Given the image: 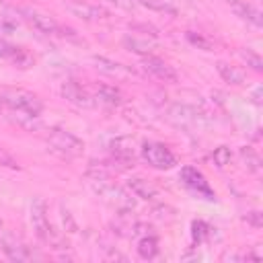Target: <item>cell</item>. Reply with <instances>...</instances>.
I'll return each instance as SVG.
<instances>
[{
  "label": "cell",
  "mask_w": 263,
  "mask_h": 263,
  "mask_svg": "<svg viewBox=\"0 0 263 263\" xmlns=\"http://www.w3.org/2000/svg\"><path fill=\"white\" fill-rule=\"evenodd\" d=\"M142 68L158 80H164V82H177L179 80L175 68L171 64H166L164 60L156 58V55H144L142 58Z\"/></svg>",
  "instance_id": "cell-10"
},
{
  "label": "cell",
  "mask_w": 263,
  "mask_h": 263,
  "mask_svg": "<svg viewBox=\"0 0 263 263\" xmlns=\"http://www.w3.org/2000/svg\"><path fill=\"white\" fill-rule=\"evenodd\" d=\"M179 179H181V183H183L187 189H191L193 193H197V195H201V197H205V199H214V197H216V195H214V189H212L210 183H208V179H205L203 173L197 171L195 166H191V164L183 166L181 173H179Z\"/></svg>",
  "instance_id": "cell-8"
},
{
  "label": "cell",
  "mask_w": 263,
  "mask_h": 263,
  "mask_svg": "<svg viewBox=\"0 0 263 263\" xmlns=\"http://www.w3.org/2000/svg\"><path fill=\"white\" fill-rule=\"evenodd\" d=\"M88 183L92 185L95 193H97L99 197H103L107 203H111L117 212H132V210L136 208L132 195H129L125 189H121L119 185L111 183V181L107 179V175H103V173H97V175H95L92 171H88Z\"/></svg>",
  "instance_id": "cell-1"
},
{
  "label": "cell",
  "mask_w": 263,
  "mask_h": 263,
  "mask_svg": "<svg viewBox=\"0 0 263 263\" xmlns=\"http://www.w3.org/2000/svg\"><path fill=\"white\" fill-rule=\"evenodd\" d=\"M216 70H218V74L222 76V80L228 82V84L238 86V84L245 82V74H242L238 68L230 66V64H226V62H216Z\"/></svg>",
  "instance_id": "cell-18"
},
{
  "label": "cell",
  "mask_w": 263,
  "mask_h": 263,
  "mask_svg": "<svg viewBox=\"0 0 263 263\" xmlns=\"http://www.w3.org/2000/svg\"><path fill=\"white\" fill-rule=\"evenodd\" d=\"M247 222H251L255 228H259L261 226V214L259 212H249L247 214Z\"/></svg>",
  "instance_id": "cell-29"
},
{
  "label": "cell",
  "mask_w": 263,
  "mask_h": 263,
  "mask_svg": "<svg viewBox=\"0 0 263 263\" xmlns=\"http://www.w3.org/2000/svg\"><path fill=\"white\" fill-rule=\"evenodd\" d=\"M0 251L10 259V261H29V259H33L35 255H33V251L21 240V238H16L12 232H8V230H2V234H0Z\"/></svg>",
  "instance_id": "cell-9"
},
{
  "label": "cell",
  "mask_w": 263,
  "mask_h": 263,
  "mask_svg": "<svg viewBox=\"0 0 263 263\" xmlns=\"http://www.w3.org/2000/svg\"><path fill=\"white\" fill-rule=\"evenodd\" d=\"M224 2H226V4H230V6H234V4H236V2H240V0H224Z\"/></svg>",
  "instance_id": "cell-31"
},
{
  "label": "cell",
  "mask_w": 263,
  "mask_h": 263,
  "mask_svg": "<svg viewBox=\"0 0 263 263\" xmlns=\"http://www.w3.org/2000/svg\"><path fill=\"white\" fill-rule=\"evenodd\" d=\"M127 187L132 189V193H134L136 197L146 199V201H154V199H156V195H158L156 187H154L150 181L142 179V177H132V179L127 181Z\"/></svg>",
  "instance_id": "cell-14"
},
{
  "label": "cell",
  "mask_w": 263,
  "mask_h": 263,
  "mask_svg": "<svg viewBox=\"0 0 263 263\" xmlns=\"http://www.w3.org/2000/svg\"><path fill=\"white\" fill-rule=\"evenodd\" d=\"M111 152L115 158L119 160H129L134 158V140L127 138V136H119V138H113L111 144H109Z\"/></svg>",
  "instance_id": "cell-15"
},
{
  "label": "cell",
  "mask_w": 263,
  "mask_h": 263,
  "mask_svg": "<svg viewBox=\"0 0 263 263\" xmlns=\"http://www.w3.org/2000/svg\"><path fill=\"white\" fill-rule=\"evenodd\" d=\"M16 29V21L10 16H0V33H12Z\"/></svg>",
  "instance_id": "cell-27"
},
{
  "label": "cell",
  "mask_w": 263,
  "mask_h": 263,
  "mask_svg": "<svg viewBox=\"0 0 263 263\" xmlns=\"http://www.w3.org/2000/svg\"><path fill=\"white\" fill-rule=\"evenodd\" d=\"M187 39L193 43V45H197V47H201V49H205V51H210L212 49V41L210 39H205L203 35H195V33H187Z\"/></svg>",
  "instance_id": "cell-26"
},
{
  "label": "cell",
  "mask_w": 263,
  "mask_h": 263,
  "mask_svg": "<svg viewBox=\"0 0 263 263\" xmlns=\"http://www.w3.org/2000/svg\"><path fill=\"white\" fill-rule=\"evenodd\" d=\"M259 92H261V88H255V92H253V103H255V105H261V99H259Z\"/></svg>",
  "instance_id": "cell-30"
},
{
  "label": "cell",
  "mask_w": 263,
  "mask_h": 263,
  "mask_svg": "<svg viewBox=\"0 0 263 263\" xmlns=\"http://www.w3.org/2000/svg\"><path fill=\"white\" fill-rule=\"evenodd\" d=\"M212 160H214L216 166L224 168V166L230 164V160H232V152H230V148H228V146H218V148L212 152Z\"/></svg>",
  "instance_id": "cell-24"
},
{
  "label": "cell",
  "mask_w": 263,
  "mask_h": 263,
  "mask_svg": "<svg viewBox=\"0 0 263 263\" xmlns=\"http://www.w3.org/2000/svg\"><path fill=\"white\" fill-rule=\"evenodd\" d=\"M29 218H31V226H33V232L35 236L45 242V245H51L53 249H64L60 245V236L53 232L49 220H47V205L41 197H35L31 201V212H29Z\"/></svg>",
  "instance_id": "cell-4"
},
{
  "label": "cell",
  "mask_w": 263,
  "mask_h": 263,
  "mask_svg": "<svg viewBox=\"0 0 263 263\" xmlns=\"http://www.w3.org/2000/svg\"><path fill=\"white\" fill-rule=\"evenodd\" d=\"M142 158L152 166V168H160V171H168L177 164L175 154L168 150V146L160 144V142H146L142 148Z\"/></svg>",
  "instance_id": "cell-6"
},
{
  "label": "cell",
  "mask_w": 263,
  "mask_h": 263,
  "mask_svg": "<svg viewBox=\"0 0 263 263\" xmlns=\"http://www.w3.org/2000/svg\"><path fill=\"white\" fill-rule=\"evenodd\" d=\"M0 105H6L10 111L29 115V117H39L43 111V103L37 95L23 90V88H4L0 90Z\"/></svg>",
  "instance_id": "cell-3"
},
{
  "label": "cell",
  "mask_w": 263,
  "mask_h": 263,
  "mask_svg": "<svg viewBox=\"0 0 263 263\" xmlns=\"http://www.w3.org/2000/svg\"><path fill=\"white\" fill-rule=\"evenodd\" d=\"M0 58H6V60H12L16 62L18 66H27L31 62V55L23 49V47H16V45H10L6 41L0 39Z\"/></svg>",
  "instance_id": "cell-16"
},
{
  "label": "cell",
  "mask_w": 263,
  "mask_h": 263,
  "mask_svg": "<svg viewBox=\"0 0 263 263\" xmlns=\"http://www.w3.org/2000/svg\"><path fill=\"white\" fill-rule=\"evenodd\" d=\"M129 51H136V53H142V55H150V49H152V43L148 39H140L136 35H125L123 41H121Z\"/></svg>",
  "instance_id": "cell-20"
},
{
  "label": "cell",
  "mask_w": 263,
  "mask_h": 263,
  "mask_svg": "<svg viewBox=\"0 0 263 263\" xmlns=\"http://www.w3.org/2000/svg\"><path fill=\"white\" fill-rule=\"evenodd\" d=\"M101 2H107L115 8H121V10H132L134 8V2L132 0H101Z\"/></svg>",
  "instance_id": "cell-28"
},
{
  "label": "cell",
  "mask_w": 263,
  "mask_h": 263,
  "mask_svg": "<svg viewBox=\"0 0 263 263\" xmlns=\"http://www.w3.org/2000/svg\"><path fill=\"white\" fill-rule=\"evenodd\" d=\"M0 234H2V220H0Z\"/></svg>",
  "instance_id": "cell-32"
},
{
  "label": "cell",
  "mask_w": 263,
  "mask_h": 263,
  "mask_svg": "<svg viewBox=\"0 0 263 263\" xmlns=\"http://www.w3.org/2000/svg\"><path fill=\"white\" fill-rule=\"evenodd\" d=\"M16 16H21L31 29H35L37 33H43V35H51V37H70V39H76L74 31L72 29H66L62 27L51 14H45L37 8H29V6H18L16 8Z\"/></svg>",
  "instance_id": "cell-2"
},
{
  "label": "cell",
  "mask_w": 263,
  "mask_h": 263,
  "mask_svg": "<svg viewBox=\"0 0 263 263\" xmlns=\"http://www.w3.org/2000/svg\"><path fill=\"white\" fill-rule=\"evenodd\" d=\"M240 58L245 60V64L249 66V68H253L255 72H261L263 70V60H261V55L257 53V51H253V49H240Z\"/></svg>",
  "instance_id": "cell-23"
},
{
  "label": "cell",
  "mask_w": 263,
  "mask_h": 263,
  "mask_svg": "<svg viewBox=\"0 0 263 263\" xmlns=\"http://www.w3.org/2000/svg\"><path fill=\"white\" fill-rule=\"evenodd\" d=\"M0 166H6V168H18L16 158H14L6 148H2V146H0Z\"/></svg>",
  "instance_id": "cell-25"
},
{
  "label": "cell",
  "mask_w": 263,
  "mask_h": 263,
  "mask_svg": "<svg viewBox=\"0 0 263 263\" xmlns=\"http://www.w3.org/2000/svg\"><path fill=\"white\" fill-rule=\"evenodd\" d=\"M138 253L144 259H154L158 255V240L154 236H142L138 242Z\"/></svg>",
  "instance_id": "cell-21"
},
{
  "label": "cell",
  "mask_w": 263,
  "mask_h": 263,
  "mask_svg": "<svg viewBox=\"0 0 263 263\" xmlns=\"http://www.w3.org/2000/svg\"><path fill=\"white\" fill-rule=\"evenodd\" d=\"M64 8L72 14V16H78L82 21H88V23H99V21H109L111 18V12L99 4H92V2H84V0H68L64 4Z\"/></svg>",
  "instance_id": "cell-7"
},
{
  "label": "cell",
  "mask_w": 263,
  "mask_h": 263,
  "mask_svg": "<svg viewBox=\"0 0 263 263\" xmlns=\"http://www.w3.org/2000/svg\"><path fill=\"white\" fill-rule=\"evenodd\" d=\"M92 62L97 64V68H99L101 72H105V74H109V76H113V78H129V76L136 74L129 66L119 64V62H115V60H109V58H105V55H95Z\"/></svg>",
  "instance_id": "cell-12"
},
{
  "label": "cell",
  "mask_w": 263,
  "mask_h": 263,
  "mask_svg": "<svg viewBox=\"0 0 263 263\" xmlns=\"http://www.w3.org/2000/svg\"><path fill=\"white\" fill-rule=\"evenodd\" d=\"M47 144L55 154H60L64 158H76L84 152V142L78 136H74L72 132L62 129V127H53L49 132Z\"/></svg>",
  "instance_id": "cell-5"
},
{
  "label": "cell",
  "mask_w": 263,
  "mask_h": 263,
  "mask_svg": "<svg viewBox=\"0 0 263 263\" xmlns=\"http://www.w3.org/2000/svg\"><path fill=\"white\" fill-rule=\"evenodd\" d=\"M240 156H242V160L247 162V168H249L251 173H259V171H261V158H259V154H257L251 146L240 148Z\"/></svg>",
  "instance_id": "cell-22"
},
{
  "label": "cell",
  "mask_w": 263,
  "mask_h": 263,
  "mask_svg": "<svg viewBox=\"0 0 263 263\" xmlns=\"http://www.w3.org/2000/svg\"><path fill=\"white\" fill-rule=\"evenodd\" d=\"M232 10H234L242 21H249L251 25L261 27V12H259L257 6H253V4H249V2H245V0H240V2H236V4L232 6Z\"/></svg>",
  "instance_id": "cell-17"
},
{
  "label": "cell",
  "mask_w": 263,
  "mask_h": 263,
  "mask_svg": "<svg viewBox=\"0 0 263 263\" xmlns=\"http://www.w3.org/2000/svg\"><path fill=\"white\" fill-rule=\"evenodd\" d=\"M62 97L68 103L76 105V107H92L95 105V97H90L80 84H76L72 80H68V82L62 84Z\"/></svg>",
  "instance_id": "cell-11"
},
{
  "label": "cell",
  "mask_w": 263,
  "mask_h": 263,
  "mask_svg": "<svg viewBox=\"0 0 263 263\" xmlns=\"http://www.w3.org/2000/svg\"><path fill=\"white\" fill-rule=\"evenodd\" d=\"M144 8H150L154 12H160V14H168V16H175L177 14V6L171 2V0H132Z\"/></svg>",
  "instance_id": "cell-19"
},
{
  "label": "cell",
  "mask_w": 263,
  "mask_h": 263,
  "mask_svg": "<svg viewBox=\"0 0 263 263\" xmlns=\"http://www.w3.org/2000/svg\"><path fill=\"white\" fill-rule=\"evenodd\" d=\"M95 99L109 107H119L123 103V92L113 84H97L95 86Z\"/></svg>",
  "instance_id": "cell-13"
}]
</instances>
